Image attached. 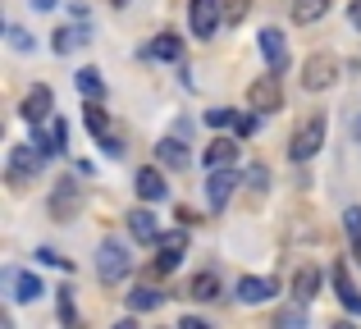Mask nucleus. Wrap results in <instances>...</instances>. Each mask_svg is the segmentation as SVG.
<instances>
[{"instance_id": "obj_33", "label": "nucleus", "mask_w": 361, "mask_h": 329, "mask_svg": "<svg viewBox=\"0 0 361 329\" xmlns=\"http://www.w3.org/2000/svg\"><path fill=\"white\" fill-rule=\"evenodd\" d=\"M64 142H69V128H64V119H55V124H51V147L64 151Z\"/></svg>"}, {"instance_id": "obj_16", "label": "nucleus", "mask_w": 361, "mask_h": 329, "mask_svg": "<svg viewBox=\"0 0 361 329\" xmlns=\"http://www.w3.org/2000/svg\"><path fill=\"white\" fill-rule=\"evenodd\" d=\"M274 293H279V284H274V279H256V275L238 279V297H243L247 306H256V302H270Z\"/></svg>"}, {"instance_id": "obj_24", "label": "nucleus", "mask_w": 361, "mask_h": 329, "mask_svg": "<svg viewBox=\"0 0 361 329\" xmlns=\"http://www.w3.org/2000/svg\"><path fill=\"white\" fill-rule=\"evenodd\" d=\"M329 0H293V23H320Z\"/></svg>"}, {"instance_id": "obj_34", "label": "nucleus", "mask_w": 361, "mask_h": 329, "mask_svg": "<svg viewBox=\"0 0 361 329\" xmlns=\"http://www.w3.org/2000/svg\"><path fill=\"white\" fill-rule=\"evenodd\" d=\"M256 115H261V110H256ZM256 115H238V137H252L256 128H261V119Z\"/></svg>"}, {"instance_id": "obj_1", "label": "nucleus", "mask_w": 361, "mask_h": 329, "mask_svg": "<svg viewBox=\"0 0 361 329\" xmlns=\"http://www.w3.org/2000/svg\"><path fill=\"white\" fill-rule=\"evenodd\" d=\"M82 206H87V187H82L73 174H64L60 183L51 187V220H60V224H64V220H73Z\"/></svg>"}, {"instance_id": "obj_4", "label": "nucleus", "mask_w": 361, "mask_h": 329, "mask_svg": "<svg viewBox=\"0 0 361 329\" xmlns=\"http://www.w3.org/2000/svg\"><path fill=\"white\" fill-rule=\"evenodd\" d=\"M247 106L261 110V115H274V110H283V87H279V73H261V78L247 87Z\"/></svg>"}, {"instance_id": "obj_13", "label": "nucleus", "mask_w": 361, "mask_h": 329, "mask_svg": "<svg viewBox=\"0 0 361 329\" xmlns=\"http://www.w3.org/2000/svg\"><path fill=\"white\" fill-rule=\"evenodd\" d=\"M9 288H14V302H37V297L46 293V284L32 270H9Z\"/></svg>"}, {"instance_id": "obj_7", "label": "nucleus", "mask_w": 361, "mask_h": 329, "mask_svg": "<svg viewBox=\"0 0 361 329\" xmlns=\"http://www.w3.org/2000/svg\"><path fill=\"white\" fill-rule=\"evenodd\" d=\"M133 270V261H128V252L119 247V242H101V252H97V275L106 279V284H119L123 275Z\"/></svg>"}, {"instance_id": "obj_29", "label": "nucleus", "mask_w": 361, "mask_h": 329, "mask_svg": "<svg viewBox=\"0 0 361 329\" xmlns=\"http://www.w3.org/2000/svg\"><path fill=\"white\" fill-rule=\"evenodd\" d=\"M265 183H270V169H265V165H252V169H247V187H252L256 197L265 192Z\"/></svg>"}, {"instance_id": "obj_32", "label": "nucleus", "mask_w": 361, "mask_h": 329, "mask_svg": "<svg viewBox=\"0 0 361 329\" xmlns=\"http://www.w3.org/2000/svg\"><path fill=\"white\" fill-rule=\"evenodd\" d=\"M9 46H14V51H32V37H27L23 27H14V23H9Z\"/></svg>"}, {"instance_id": "obj_26", "label": "nucleus", "mask_w": 361, "mask_h": 329, "mask_svg": "<svg viewBox=\"0 0 361 329\" xmlns=\"http://www.w3.org/2000/svg\"><path fill=\"white\" fill-rule=\"evenodd\" d=\"M87 42V27H60L55 32V55H69L73 46H82Z\"/></svg>"}, {"instance_id": "obj_35", "label": "nucleus", "mask_w": 361, "mask_h": 329, "mask_svg": "<svg viewBox=\"0 0 361 329\" xmlns=\"http://www.w3.org/2000/svg\"><path fill=\"white\" fill-rule=\"evenodd\" d=\"M37 261H42V266H60V270H69V261H64V256H55L51 247H42V252H37Z\"/></svg>"}, {"instance_id": "obj_38", "label": "nucleus", "mask_w": 361, "mask_h": 329, "mask_svg": "<svg viewBox=\"0 0 361 329\" xmlns=\"http://www.w3.org/2000/svg\"><path fill=\"white\" fill-rule=\"evenodd\" d=\"M353 27H361V0L353 5Z\"/></svg>"}, {"instance_id": "obj_14", "label": "nucleus", "mask_w": 361, "mask_h": 329, "mask_svg": "<svg viewBox=\"0 0 361 329\" xmlns=\"http://www.w3.org/2000/svg\"><path fill=\"white\" fill-rule=\"evenodd\" d=\"M329 279H334V288H338V302H343V311H348V316H361V293H357L353 279H348V266H334V270H329Z\"/></svg>"}, {"instance_id": "obj_22", "label": "nucleus", "mask_w": 361, "mask_h": 329, "mask_svg": "<svg viewBox=\"0 0 361 329\" xmlns=\"http://www.w3.org/2000/svg\"><path fill=\"white\" fill-rule=\"evenodd\" d=\"M137 197L142 201H160L165 197V178H160V169H137Z\"/></svg>"}, {"instance_id": "obj_31", "label": "nucleus", "mask_w": 361, "mask_h": 329, "mask_svg": "<svg viewBox=\"0 0 361 329\" xmlns=\"http://www.w3.org/2000/svg\"><path fill=\"white\" fill-rule=\"evenodd\" d=\"M343 229H348V238H353V247H361V206H353V211L343 215Z\"/></svg>"}, {"instance_id": "obj_39", "label": "nucleus", "mask_w": 361, "mask_h": 329, "mask_svg": "<svg viewBox=\"0 0 361 329\" xmlns=\"http://www.w3.org/2000/svg\"><path fill=\"white\" fill-rule=\"evenodd\" d=\"M357 261H361V247H357Z\"/></svg>"}, {"instance_id": "obj_25", "label": "nucleus", "mask_w": 361, "mask_h": 329, "mask_svg": "<svg viewBox=\"0 0 361 329\" xmlns=\"http://www.w3.org/2000/svg\"><path fill=\"white\" fill-rule=\"evenodd\" d=\"M78 92L87 101H101V92H106V82H101V69H78Z\"/></svg>"}, {"instance_id": "obj_11", "label": "nucleus", "mask_w": 361, "mask_h": 329, "mask_svg": "<svg viewBox=\"0 0 361 329\" xmlns=\"http://www.w3.org/2000/svg\"><path fill=\"white\" fill-rule=\"evenodd\" d=\"M18 115H23L27 124H46V119H51V87H46V82H37V87L23 97Z\"/></svg>"}, {"instance_id": "obj_2", "label": "nucleus", "mask_w": 361, "mask_h": 329, "mask_svg": "<svg viewBox=\"0 0 361 329\" xmlns=\"http://www.w3.org/2000/svg\"><path fill=\"white\" fill-rule=\"evenodd\" d=\"M42 147H9V165H5V178H9V187H27L37 178V169H42Z\"/></svg>"}, {"instance_id": "obj_27", "label": "nucleus", "mask_w": 361, "mask_h": 329, "mask_svg": "<svg viewBox=\"0 0 361 329\" xmlns=\"http://www.w3.org/2000/svg\"><path fill=\"white\" fill-rule=\"evenodd\" d=\"M55 306H60V321H64V325H78V306H73V288H60V293H55Z\"/></svg>"}, {"instance_id": "obj_30", "label": "nucleus", "mask_w": 361, "mask_h": 329, "mask_svg": "<svg viewBox=\"0 0 361 329\" xmlns=\"http://www.w3.org/2000/svg\"><path fill=\"white\" fill-rule=\"evenodd\" d=\"M220 5H224V23H243L252 0H220Z\"/></svg>"}, {"instance_id": "obj_28", "label": "nucleus", "mask_w": 361, "mask_h": 329, "mask_svg": "<svg viewBox=\"0 0 361 329\" xmlns=\"http://www.w3.org/2000/svg\"><path fill=\"white\" fill-rule=\"evenodd\" d=\"M206 124L211 128H229V124H238V115H233L229 106H220V110H206Z\"/></svg>"}, {"instance_id": "obj_5", "label": "nucleus", "mask_w": 361, "mask_h": 329, "mask_svg": "<svg viewBox=\"0 0 361 329\" xmlns=\"http://www.w3.org/2000/svg\"><path fill=\"white\" fill-rule=\"evenodd\" d=\"M334 78H338V60H334L329 51H316L307 64H302V87H307V92L334 87Z\"/></svg>"}, {"instance_id": "obj_15", "label": "nucleus", "mask_w": 361, "mask_h": 329, "mask_svg": "<svg viewBox=\"0 0 361 329\" xmlns=\"http://www.w3.org/2000/svg\"><path fill=\"white\" fill-rule=\"evenodd\" d=\"M128 229H133L137 242H160V224H156V215H151V201L128 215Z\"/></svg>"}, {"instance_id": "obj_23", "label": "nucleus", "mask_w": 361, "mask_h": 329, "mask_svg": "<svg viewBox=\"0 0 361 329\" xmlns=\"http://www.w3.org/2000/svg\"><path fill=\"white\" fill-rule=\"evenodd\" d=\"M160 302H165V293H160V288H151V284H137L128 293V306H133V311H156Z\"/></svg>"}, {"instance_id": "obj_17", "label": "nucleus", "mask_w": 361, "mask_h": 329, "mask_svg": "<svg viewBox=\"0 0 361 329\" xmlns=\"http://www.w3.org/2000/svg\"><path fill=\"white\" fill-rule=\"evenodd\" d=\"M188 297H192V302H215V297H220V275H215V270H197V275L188 279Z\"/></svg>"}, {"instance_id": "obj_20", "label": "nucleus", "mask_w": 361, "mask_h": 329, "mask_svg": "<svg viewBox=\"0 0 361 329\" xmlns=\"http://www.w3.org/2000/svg\"><path fill=\"white\" fill-rule=\"evenodd\" d=\"M233 161H238V142L233 137H215L206 147V169H220V165H233Z\"/></svg>"}, {"instance_id": "obj_21", "label": "nucleus", "mask_w": 361, "mask_h": 329, "mask_svg": "<svg viewBox=\"0 0 361 329\" xmlns=\"http://www.w3.org/2000/svg\"><path fill=\"white\" fill-rule=\"evenodd\" d=\"M316 288H320V270H316V266H302L298 275H293V297H298L302 306L316 297Z\"/></svg>"}, {"instance_id": "obj_36", "label": "nucleus", "mask_w": 361, "mask_h": 329, "mask_svg": "<svg viewBox=\"0 0 361 329\" xmlns=\"http://www.w3.org/2000/svg\"><path fill=\"white\" fill-rule=\"evenodd\" d=\"M178 224H188V229H192V224H197V211H188V206H178Z\"/></svg>"}, {"instance_id": "obj_8", "label": "nucleus", "mask_w": 361, "mask_h": 329, "mask_svg": "<svg viewBox=\"0 0 361 329\" xmlns=\"http://www.w3.org/2000/svg\"><path fill=\"white\" fill-rule=\"evenodd\" d=\"M82 110H87V128H92V137L101 142V151H106V156H115V161H119V156H123V147H119V137L110 133V119H106V110H101L97 101H87Z\"/></svg>"}, {"instance_id": "obj_18", "label": "nucleus", "mask_w": 361, "mask_h": 329, "mask_svg": "<svg viewBox=\"0 0 361 329\" xmlns=\"http://www.w3.org/2000/svg\"><path fill=\"white\" fill-rule=\"evenodd\" d=\"M147 55L151 60H183V37L178 32H160L156 42L147 46Z\"/></svg>"}, {"instance_id": "obj_10", "label": "nucleus", "mask_w": 361, "mask_h": 329, "mask_svg": "<svg viewBox=\"0 0 361 329\" xmlns=\"http://www.w3.org/2000/svg\"><path fill=\"white\" fill-rule=\"evenodd\" d=\"M183 247H188V224L178 233H165V238H160V256H156V275H169V270L178 266V256H183Z\"/></svg>"}, {"instance_id": "obj_37", "label": "nucleus", "mask_w": 361, "mask_h": 329, "mask_svg": "<svg viewBox=\"0 0 361 329\" xmlns=\"http://www.w3.org/2000/svg\"><path fill=\"white\" fill-rule=\"evenodd\" d=\"M32 5H37V9H55V5H60V0H32Z\"/></svg>"}, {"instance_id": "obj_3", "label": "nucleus", "mask_w": 361, "mask_h": 329, "mask_svg": "<svg viewBox=\"0 0 361 329\" xmlns=\"http://www.w3.org/2000/svg\"><path fill=\"white\" fill-rule=\"evenodd\" d=\"M320 147H325V119L320 115H311L307 124L298 128V133L288 137V161H298V165H307L311 156L320 151Z\"/></svg>"}, {"instance_id": "obj_6", "label": "nucleus", "mask_w": 361, "mask_h": 329, "mask_svg": "<svg viewBox=\"0 0 361 329\" xmlns=\"http://www.w3.org/2000/svg\"><path fill=\"white\" fill-rule=\"evenodd\" d=\"M220 18H224L220 0H188V23H192V37H215Z\"/></svg>"}, {"instance_id": "obj_12", "label": "nucleus", "mask_w": 361, "mask_h": 329, "mask_svg": "<svg viewBox=\"0 0 361 329\" xmlns=\"http://www.w3.org/2000/svg\"><path fill=\"white\" fill-rule=\"evenodd\" d=\"M261 55H265V64H270L274 73L288 69V46H283L279 27H261Z\"/></svg>"}, {"instance_id": "obj_9", "label": "nucleus", "mask_w": 361, "mask_h": 329, "mask_svg": "<svg viewBox=\"0 0 361 329\" xmlns=\"http://www.w3.org/2000/svg\"><path fill=\"white\" fill-rule=\"evenodd\" d=\"M233 183H238V174H233L229 165L211 169V178H206V206H211V211H224L229 197H233Z\"/></svg>"}, {"instance_id": "obj_19", "label": "nucleus", "mask_w": 361, "mask_h": 329, "mask_svg": "<svg viewBox=\"0 0 361 329\" xmlns=\"http://www.w3.org/2000/svg\"><path fill=\"white\" fill-rule=\"evenodd\" d=\"M156 156H160V165H169V169H188V147L178 142V133L174 137H160Z\"/></svg>"}]
</instances>
